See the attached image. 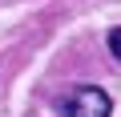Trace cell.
I'll list each match as a JSON object with an SVG mask.
<instances>
[{"label":"cell","mask_w":121,"mask_h":117,"mask_svg":"<svg viewBox=\"0 0 121 117\" xmlns=\"http://www.w3.org/2000/svg\"><path fill=\"white\" fill-rule=\"evenodd\" d=\"M109 113H113V101L97 85H81L69 97V117H109Z\"/></svg>","instance_id":"cell-1"},{"label":"cell","mask_w":121,"mask_h":117,"mask_svg":"<svg viewBox=\"0 0 121 117\" xmlns=\"http://www.w3.org/2000/svg\"><path fill=\"white\" fill-rule=\"evenodd\" d=\"M109 52L121 61V28H109Z\"/></svg>","instance_id":"cell-2"}]
</instances>
